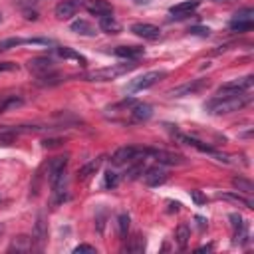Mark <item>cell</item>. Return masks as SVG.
<instances>
[{
    "label": "cell",
    "instance_id": "obj_1",
    "mask_svg": "<svg viewBox=\"0 0 254 254\" xmlns=\"http://www.w3.org/2000/svg\"><path fill=\"white\" fill-rule=\"evenodd\" d=\"M48 177H50V187L54 192L56 202H62L65 198V187H67V155L54 157L48 165Z\"/></svg>",
    "mask_w": 254,
    "mask_h": 254
},
{
    "label": "cell",
    "instance_id": "obj_2",
    "mask_svg": "<svg viewBox=\"0 0 254 254\" xmlns=\"http://www.w3.org/2000/svg\"><path fill=\"white\" fill-rule=\"evenodd\" d=\"M252 101V97L244 91V93H236V95H216L214 99L204 103V109L212 115H222V113H232L242 109L244 105H248Z\"/></svg>",
    "mask_w": 254,
    "mask_h": 254
},
{
    "label": "cell",
    "instance_id": "obj_3",
    "mask_svg": "<svg viewBox=\"0 0 254 254\" xmlns=\"http://www.w3.org/2000/svg\"><path fill=\"white\" fill-rule=\"evenodd\" d=\"M135 65L137 64H117V65H109V67H99V69L85 73L83 77L87 81H111V79H117V77L129 73L131 69H135Z\"/></svg>",
    "mask_w": 254,
    "mask_h": 254
},
{
    "label": "cell",
    "instance_id": "obj_4",
    "mask_svg": "<svg viewBox=\"0 0 254 254\" xmlns=\"http://www.w3.org/2000/svg\"><path fill=\"white\" fill-rule=\"evenodd\" d=\"M165 75H167V71H165V69H153V71H147V73H143V75H139V77L131 79V83L127 85V91H129V93H133V91L149 89V87H153L157 81H161Z\"/></svg>",
    "mask_w": 254,
    "mask_h": 254
},
{
    "label": "cell",
    "instance_id": "obj_5",
    "mask_svg": "<svg viewBox=\"0 0 254 254\" xmlns=\"http://www.w3.org/2000/svg\"><path fill=\"white\" fill-rule=\"evenodd\" d=\"M254 26V10L248 6V8H242L240 12L234 14V18L230 20L228 28L232 32H250Z\"/></svg>",
    "mask_w": 254,
    "mask_h": 254
},
{
    "label": "cell",
    "instance_id": "obj_6",
    "mask_svg": "<svg viewBox=\"0 0 254 254\" xmlns=\"http://www.w3.org/2000/svg\"><path fill=\"white\" fill-rule=\"evenodd\" d=\"M147 155V149H139V147H121V149H117L115 153H113V157H111V163L113 165H117V167H121V165H127V163H131V161H137V159H141V157H145Z\"/></svg>",
    "mask_w": 254,
    "mask_h": 254
},
{
    "label": "cell",
    "instance_id": "obj_7",
    "mask_svg": "<svg viewBox=\"0 0 254 254\" xmlns=\"http://www.w3.org/2000/svg\"><path fill=\"white\" fill-rule=\"evenodd\" d=\"M252 87V75H244V77H238V79H232V81H226L218 87L216 95H236V93H244Z\"/></svg>",
    "mask_w": 254,
    "mask_h": 254
},
{
    "label": "cell",
    "instance_id": "obj_8",
    "mask_svg": "<svg viewBox=\"0 0 254 254\" xmlns=\"http://www.w3.org/2000/svg\"><path fill=\"white\" fill-rule=\"evenodd\" d=\"M206 87H208V81H206V79H192V81H189V83H185V85H181V87L171 89L169 95H171V97L192 95V93H198V91H202V89H206Z\"/></svg>",
    "mask_w": 254,
    "mask_h": 254
},
{
    "label": "cell",
    "instance_id": "obj_9",
    "mask_svg": "<svg viewBox=\"0 0 254 254\" xmlns=\"http://www.w3.org/2000/svg\"><path fill=\"white\" fill-rule=\"evenodd\" d=\"M143 181L149 187H159V185H163L167 181V169L163 165L149 167L147 171H143Z\"/></svg>",
    "mask_w": 254,
    "mask_h": 254
},
{
    "label": "cell",
    "instance_id": "obj_10",
    "mask_svg": "<svg viewBox=\"0 0 254 254\" xmlns=\"http://www.w3.org/2000/svg\"><path fill=\"white\" fill-rule=\"evenodd\" d=\"M77 10H79V2L77 0H60L56 4V8H54L56 18H60V20H69L71 16L77 14Z\"/></svg>",
    "mask_w": 254,
    "mask_h": 254
},
{
    "label": "cell",
    "instance_id": "obj_11",
    "mask_svg": "<svg viewBox=\"0 0 254 254\" xmlns=\"http://www.w3.org/2000/svg\"><path fill=\"white\" fill-rule=\"evenodd\" d=\"M28 67L36 75H46V73L54 71V60L52 58H46V56H38V58H32L28 62Z\"/></svg>",
    "mask_w": 254,
    "mask_h": 254
},
{
    "label": "cell",
    "instance_id": "obj_12",
    "mask_svg": "<svg viewBox=\"0 0 254 254\" xmlns=\"http://www.w3.org/2000/svg\"><path fill=\"white\" fill-rule=\"evenodd\" d=\"M131 32L143 40H157L161 36V30L153 24H147V22H137L131 26Z\"/></svg>",
    "mask_w": 254,
    "mask_h": 254
},
{
    "label": "cell",
    "instance_id": "obj_13",
    "mask_svg": "<svg viewBox=\"0 0 254 254\" xmlns=\"http://www.w3.org/2000/svg\"><path fill=\"white\" fill-rule=\"evenodd\" d=\"M85 10H87L91 16H97V18H101V16H111V14H113V6H111L107 0H89V2L85 4Z\"/></svg>",
    "mask_w": 254,
    "mask_h": 254
},
{
    "label": "cell",
    "instance_id": "obj_14",
    "mask_svg": "<svg viewBox=\"0 0 254 254\" xmlns=\"http://www.w3.org/2000/svg\"><path fill=\"white\" fill-rule=\"evenodd\" d=\"M147 155L155 157L161 165H181L183 163L181 155H175V153H169V151H163V149H147Z\"/></svg>",
    "mask_w": 254,
    "mask_h": 254
},
{
    "label": "cell",
    "instance_id": "obj_15",
    "mask_svg": "<svg viewBox=\"0 0 254 254\" xmlns=\"http://www.w3.org/2000/svg\"><path fill=\"white\" fill-rule=\"evenodd\" d=\"M198 0H185V2H179V4H175V6H171V14L175 16V18H185V16H190L196 8H198Z\"/></svg>",
    "mask_w": 254,
    "mask_h": 254
},
{
    "label": "cell",
    "instance_id": "obj_16",
    "mask_svg": "<svg viewBox=\"0 0 254 254\" xmlns=\"http://www.w3.org/2000/svg\"><path fill=\"white\" fill-rule=\"evenodd\" d=\"M46 238H48V226H46V222H44V214H38V220H36V226H34L32 242H36V246L42 250L44 244H46Z\"/></svg>",
    "mask_w": 254,
    "mask_h": 254
},
{
    "label": "cell",
    "instance_id": "obj_17",
    "mask_svg": "<svg viewBox=\"0 0 254 254\" xmlns=\"http://www.w3.org/2000/svg\"><path fill=\"white\" fill-rule=\"evenodd\" d=\"M129 113H131V117H133L135 121H147V119L153 115V109H151V105H147V103L133 101V105L129 107Z\"/></svg>",
    "mask_w": 254,
    "mask_h": 254
},
{
    "label": "cell",
    "instance_id": "obj_18",
    "mask_svg": "<svg viewBox=\"0 0 254 254\" xmlns=\"http://www.w3.org/2000/svg\"><path fill=\"white\" fill-rule=\"evenodd\" d=\"M71 32H75V34H81V36H95L97 34V30H95V26L91 24V22H87V20H83V18H79V20H75V22H71Z\"/></svg>",
    "mask_w": 254,
    "mask_h": 254
},
{
    "label": "cell",
    "instance_id": "obj_19",
    "mask_svg": "<svg viewBox=\"0 0 254 254\" xmlns=\"http://www.w3.org/2000/svg\"><path fill=\"white\" fill-rule=\"evenodd\" d=\"M145 50L139 46H117L115 48V56L119 58H127V60H137L139 56H143Z\"/></svg>",
    "mask_w": 254,
    "mask_h": 254
},
{
    "label": "cell",
    "instance_id": "obj_20",
    "mask_svg": "<svg viewBox=\"0 0 254 254\" xmlns=\"http://www.w3.org/2000/svg\"><path fill=\"white\" fill-rule=\"evenodd\" d=\"M101 163H103V157H97V159L89 161L87 165H83V167L79 169V173H77V179H79V181H87L91 175H95V173H97V169L101 167Z\"/></svg>",
    "mask_w": 254,
    "mask_h": 254
},
{
    "label": "cell",
    "instance_id": "obj_21",
    "mask_svg": "<svg viewBox=\"0 0 254 254\" xmlns=\"http://www.w3.org/2000/svg\"><path fill=\"white\" fill-rule=\"evenodd\" d=\"M56 54H58L60 58H64V60H75L79 65H85V64H87V60H85L79 52H75V50H71V48H65V46H58V48H56Z\"/></svg>",
    "mask_w": 254,
    "mask_h": 254
},
{
    "label": "cell",
    "instance_id": "obj_22",
    "mask_svg": "<svg viewBox=\"0 0 254 254\" xmlns=\"http://www.w3.org/2000/svg\"><path fill=\"white\" fill-rule=\"evenodd\" d=\"M99 30H103L105 34H117L121 30V24L111 16H101L99 18Z\"/></svg>",
    "mask_w": 254,
    "mask_h": 254
},
{
    "label": "cell",
    "instance_id": "obj_23",
    "mask_svg": "<svg viewBox=\"0 0 254 254\" xmlns=\"http://www.w3.org/2000/svg\"><path fill=\"white\" fill-rule=\"evenodd\" d=\"M189 238H190V226L187 224V222H181L179 226H177V232H175V240H177V244H179V248H187V244H189Z\"/></svg>",
    "mask_w": 254,
    "mask_h": 254
},
{
    "label": "cell",
    "instance_id": "obj_24",
    "mask_svg": "<svg viewBox=\"0 0 254 254\" xmlns=\"http://www.w3.org/2000/svg\"><path fill=\"white\" fill-rule=\"evenodd\" d=\"M232 187L238 190V192H244V194H252L254 192V185H252V181L250 179H246V177H232Z\"/></svg>",
    "mask_w": 254,
    "mask_h": 254
},
{
    "label": "cell",
    "instance_id": "obj_25",
    "mask_svg": "<svg viewBox=\"0 0 254 254\" xmlns=\"http://www.w3.org/2000/svg\"><path fill=\"white\" fill-rule=\"evenodd\" d=\"M129 222H131L129 214H127V212H119V216H117V234H119V238H121V240H125V238H127Z\"/></svg>",
    "mask_w": 254,
    "mask_h": 254
},
{
    "label": "cell",
    "instance_id": "obj_26",
    "mask_svg": "<svg viewBox=\"0 0 254 254\" xmlns=\"http://www.w3.org/2000/svg\"><path fill=\"white\" fill-rule=\"evenodd\" d=\"M220 198H226V200L238 202V204H242V206H246V208H252V200H250V198L240 196L238 192H224V194H220Z\"/></svg>",
    "mask_w": 254,
    "mask_h": 254
},
{
    "label": "cell",
    "instance_id": "obj_27",
    "mask_svg": "<svg viewBox=\"0 0 254 254\" xmlns=\"http://www.w3.org/2000/svg\"><path fill=\"white\" fill-rule=\"evenodd\" d=\"M16 137H18V133H16L14 129L0 131V147H8V145L16 143Z\"/></svg>",
    "mask_w": 254,
    "mask_h": 254
},
{
    "label": "cell",
    "instance_id": "obj_28",
    "mask_svg": "<svg viewBox=\"0 0 254 254\" xmlns=\"http://www.w3.org/2000/svg\"><path fill=\"white\" fill-rule=\"evenodd\" d=\"M22 44H28V40H24V38H6V40H0V52H6L10 48L22 46Z\"/></svg>",
    "mask_w": 254,
    "mask_h": 254
},
{
    "label": "cell",
    "instance_id": "obj_29",
    "mask_svg": "<svg viewBox=\"0 0 254 254\" xmlns=\"http://www.w3.org/2000/svg\"><path fill=\"white\" fill-rule=\"evenodd\" d=\"M30 248H32V238L28 236H18L10 246V250H30Z\"/></svg>",
    "mask_w": 254,
    "mask_h": 254
},
{
    "label": "cell",
    "instance_id": "obj_30",
    "mask_svg": "<svg viewBox=\"0 0 254 254\" xmlns=\"http://www.w3.org/2000/svg\"><path fill=\"white\" fill-rule=\"evenodd\" d=\"M143 161H145V159H143ZM143 161L137 159V163L127 169V177H129V179H137L139 175H143V171H145V163H143Z\"/></svg>",
    "mask_w": 254,
    "mask_h": 254
},
{
    "label": "cell",
    "instance_id": "obj_31",
    "mask_svg": "<svg viewBox=\"0 0 254 254\" xmlns=\"http://www.w3.org/2000/svg\"><path fill=\"white\" fill-rule=\"evenodd\" d=\"M20 105H22V99H18V97L2 99V101H0V113L8 111V109H12V107H20Z\"/></svg>",
    "mask_w": 254,
    "mask_h": 254
},
{
    "label": "cell",
    "instance_id": "obj_32",
    "mask_svg": "<svg viewBox=\"0 0 254 254\" xmlns=\"http://www.w3.org/2000/svg\"><path fill=\"white\" fill-rule=\"evenodd\" d=\"M103 185H105L107 189H115V187L119 185V175H117L115 171H107V173H105V179H103Z\"/></svg>",
    "mask_w": 254,
    "mask_h": 254
},
{
    "label": "cell",
    "instance_id": "obj_33",
    "mask_svg": "<svg viewBox=\"0 0 254 254\" xmlns=\"http://www.w3.org/2000/svg\"><path fill=\"white\" fill-rule=\"evenodd\" d=\"M143 248H145V240L141 238V236H135V238H131V244H127V252H143Z\"/></svg>",
    "mask_w": 254,
    "mask_h": 254
},
{
    "label": "cell",
    "instance_id": "obj_34",
    "mask_svg": "<svg viewBox=\"0 0 254 254\" xmlns=\"http://www.w3.org/2000/svg\"><path fill=\"white\" fill-rule=\"evenodd\" d=\"M190 198H192L196 204H202V202H206V196H204L200 190H190Z\"/></svg>",
    "mask_w": 254,
    "mask_h": 254
},
{
    "label": "cell",
    "instance_id": "obj_35",
    "mask_svg": "<svg viewBox=\"0 0 254 254\" xmlns=\"http://www.w3.org/2000/svg\"><path fill=\"white\" fill-rule=\"evenodd\" d=\"M14 69H18V65H16L14 62H0V73H4V71H14Z\"/></svg>",
    "mask_w": 254,
    "mask_h": 254
},
{
    "label": "cell",
    "instance_id": "obj_36",
    "mask_svg": "<svg viewBox=\"0 0 254 254\" xmlns=\"http://www.w3.org/2000/svg\"><path fill=\"white\" fill-rule=\"evenodd\" d=\"M73 252H75V254H79V252L95 254V248H93V246H89V244H79V246H75V248H73Z\"/></svg>",
    "mask_w": 254,
    "mask_h": 254
},
{
    "label": "cell",
    "instance_id": "obj_37",
    "mask_svg": "<svg viewBox=\"0 0 254 254\" xmlns=\"http://www.w3.org/2000/svg\"><path fill=\"white\" fill-rule=\"evenodd\" d=\"M190 34H194V36H208L210 34V30L208 28H200V26H196V28H190Z\"/></svg>",
    "mask_w": 254,
    "mask_h": 254
},
{
    "label": "cell",
    "instance_id": "obj_38",
    "mask_svg": "<svg viewBox=\"0 0 254 254\" xmlns=\"http://www.w3.org/2000/svg\"><path fill=\"white\" fill-rule=\"evenodd\" d=\"M169 206H171V208H169V210H175V212H177V210H179V206H181V204H179V202H171V204H169Z\"/></svg>",
    "mask_w": 254,
    "mask_h": 254
},
{
    "label": "cell",
    "instance_id": "obj_39",
    "mask_svg": "<svg viewBox=\"0 0 254 254\" xmlns=\"http://www.w3.org/2000/svg\"><path fill=\"white\" fill-rule=\"evenodd\" d=\"M4 230H6V228H4V224H2V222H0V236H2V234H4Z\"/></svg>",
    "mask_w": 254,
    "mask_h": 254
},
{
    "label": "cell",
    "instance_id": "obj_40",
    "mask_svg": "<svg viewBox=\"0 0 254 254\" xmlns=\"http://www.w3.org/2000/svg\"><path fill=\"white\" fill-rule=\"evenodd\" d=\"M0 22H2V14H0Z\"/></svg>",
    "mask_w": 254,
    "mask_h": 254
}]
</instances>
